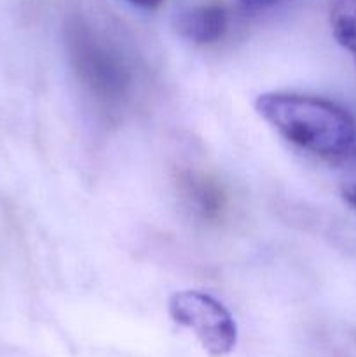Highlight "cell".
<instances>
[{
	"mask_svg": "<svg viewBox=\"0 0 356 357\" xmlns=\"http://www.w3.org/2000/svg\"><path fill=\"white\" fill-rule=\"evenodd\" d=\"M255 112L299 149L341 160L356 149V119L341 105L311 94H258Z\"/></svg>",
	"mask_w": 356,
	"mask_h": 357,
	"instance_id": "obj_1",
	"label": "cell"
},
{
	"mask_svg": "<svg viewBox=\"0 0 356 357\" xmlns=\"http://www.w3.org/2000/svg\"><path fill=\"white\" fill-rule=\"evenodd\" d=\"M68 49L77 77L100 103L114 107L126 100L129 70L121 52L82 23L70 28Z\"/></svg>",
	"mask_w": 356,
	"mask_h": 357,
	"instance_id": "obj_2",
	"label": "cell"
},
{
	"mask_svg": "<svg viewBox=\"0 0 356 357\" xmlns=\"http://www.w3.org/2000/svg\"><path fill=\"white\" fill-rule=\"evenodd\" d=\"M170 317L199 340L213 357H223L237 344V324L227 307L215 296L199 289H184L171 295L168 303Z\"/></svg>",
	"mask_w": 356,
	"mask_h": 357,
	"instance_id": "obj_3",
	"label": "cell"
},
{
	"mask_svg": "<svg viewBox=\"0 0 356 357\" xmlns=\"http://www.w3.org/2000/svg\"><path fill=\"white\" fill-rule=\"evenodd\" d=\"M229 26V16L222 6L209 3L184 10L177 17V30L187 40L205 45L218 42Z\"/></svg>",
	"mask_w": 356,
	"mask_h": 357,
	"instance_id": "obj_4",
	"label": "cell"
},
{
	"mask_svg": "<svg viewBox=\"0 0 356 357\" xmlns=\"http://www.w3.org/2000/svg\"><path fill=\"white\" fill-rule=\"evenodd\" d=\"M332 33L356 63V0H332L328 9Z\"/></svg>",
	"mask_w": 356,
	"mask_h": 357,
	"instance_id": "obj_5",
	"label": "cell"
},
{
	"mask_svg": "<svg viewBox=\"0 0 356 357\" xmlns=\"http://www.w3.org/2000/svg\"><path fill=\"white\" fill-rule=\"evenodd\" d=\"M187 192L191 197H194L198 209H201L205 215H212L222 208V195L218 188L213 187L205 178H191L187 180Z\"/></svg>",
	"mask_w": 356,
	"mask_h": 357,
	"instance_id": "obj_6",
	"label": "cell"
},
{
	"mask_svg": "<svg viewBox=\"0 0 356 357\" xmlns=\"http://www.w3.org/2000/svg\"><path fill=\"white\" fill-rule=\"evenodd\" d=\"M339 190L342 199L356 209V149L339 160Z\"/></svg>",
	"mask_w": 356,
	"mask_h": 357,
	"instance_id": "obj_7",
	"label": "cell"
},
{
	"mask_svg": "<svg viewBox=\"0 0 356 357\" xmlns=\"http://www.w3.org/2000/svg\"><path fill=\"white\" fill-rule=\"evenodd\" d=\"M126 2H129L131 6H135V7H138V9L154 10V9H159L161 3H163L164 0H126Z\"/></svg>",
	"mask_w": 356,
	"mask_h": 357,
	"instance_id": "obj_8",
	"label": "cell"
},
{
	"mask_svg": "<svg viewBox=\"0 0 356 357\" xmlns=\"http://www.w3.org/2000/svg\"><path fill=\"white\" fill-rule=\"evenodd\" d=\"M241 3H243L246 9H265V7H271L274 6V3H278L279 0H239Z\"/></svg>",
	"mask_w": 356,
	"mask_h": 357,
	"instance_id": "obj_9",
	"label": "cell"
}]
</instances>
